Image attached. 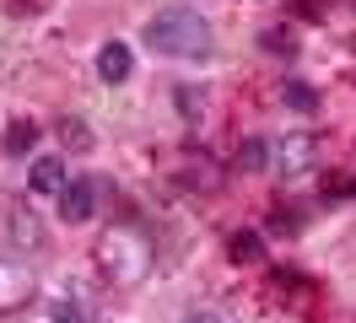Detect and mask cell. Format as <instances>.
<instances>
[{
  "mask_svg": "<svg viewBox=\"0 0 356 323\" xmlns=\"http://www.w3.org/2000/svg\"><path fill=\"white\" fill-rule=\"evenodd\" d=\"M146 43H152L156 54H168V60H205L216 33H211V22L200 11H184L178 6V11H162V17L146 22Z\"/></svg>",
  "mask_w": 356,
  "mask_h": 323,
  "instance_id": "obj_1",
  "label": "cell"
},
{
  "mask_svg": "<svg viewBox=\"0 0 356 323\" xmlns=\"http://www.w3.org/2000/svg\"><path fill=\"white\" fill-rule=\"evenodd\" d=\"M270 167L281 178H297V172L313 167V140L308 135H286V140H270Z\"/></svg>",
  "mask_w": 356,
  "mask_h": 323,
  "instance_id": "obj_2",
  "label": "cell"
},
{
  "mask_svg": "<svg viewBox=\"0 0 356 323\" xmlns=\"http://www.w3.org/2000/svg\"><path fill=\"white\" fill-rule=\"evenodd\" d=\"M92 210H97V178H76L60 194V215L65 221H92Z\"/></svg>",
  "mask_w": 356,
  "mask_h": 323,
  "instance_id": "obj_3",
  "label": "cell"
},
{
  "mask_svg": "<svg viewBox=\"0 0 356 323\" xmlns=\"http://www.w3.org/2000/svg\"><path fill=\"white\" fill-rule=\"evenodd\" d=\"M130 70H135V54H130V43H103V49H97V76H103V81L108 86H119V81H130Z\"/></svg>",
  "mask_w": 356,
  "mask_h": 323,
  "instance_id": "obj_4",
  "label": "cell"
},
{
  "mask_svg": "<svg viewBox=\"0 0 356 323\" xmlns=\"http://www.w3.org/2000/svg\"><path fill=\"white\" fill-rule=\"evenodd\" d=\"M27 189L33 194H65V162L60 156H38L27 167Z\"/></svg>",
  "mask_w": 356,
  "mask_h": 323,
  "instance_id": "obj_5",
  "label": "cell"
},
{
  "mask_svg": "<svg viewBox=\"0 0 356 323\" xmlns=\"http://www.w3.org/2000/svg\"><path fill=\"white\" fill-rule=\"evenodd\" d=\"M27 291H33V270H22V264H0V307H17Z\"/></svg>",
  "mask_w": 356,
  "mask_h": 323,
  "instance_id": "obj_6",
  "label": "cell"
},
{
  "mask_svg": "<svg viewBox=\"0 0 356 323\" xmlns=\"http://www.w3.org/2000/svg\"><path fill=\"white\" fill-rule=\"evenodd\" d=\"M281 97H286V108H297V113H313V108H318V92H313L308 81H286Z\"/></svg>",
  "mask_w": 356,
  "mask_h": 323,
  "instance_id": "obj_7",
  "label": "cell"
},
{
  "mask_svg": "<svg viewBox=\"0 0 356 323\" xmlns=\"http://www.w3.org/2000/svg\"><path fill=\"white\" fill-rule=\"evenodd\" d=\"M232 258H238V264H259V258H265V242H259V237L254 232H243V237H232Z\"/></svg>",
  "mask_w": 356,
  "mask_h": 323,
  "instance_id": "obj_8",
  "label": "cell"
},
{
  "mask_svg": "<svg viewBox=\"0 0 356 323\" xmlns=\"http://www.w3.org/2000/svg\"><path fill=\"white\" fill-rule=\"evenodd\" d=\"M27 146H33V124H17V129H11V140H6V151H17V156H22Z\"/></svg>",
  "mask_w": 356,
  "mask_h": 323,
  "instance_id": "obj_9",
  "label": "cell"
},
{
  "mask_svg": "<svg viewBox=\"0 0 356 323\" xmlns=\"http://www.w3.org/2000/svg\"><path fill=\"white\" fill-rule=\"evenodd\" d=\"M265 43H270V49H286V54H291V33H265Z\"/></svg>",
  "mask_w": 356,
  "mask_h": 323,
  "instance_id": "obj_10",
  "label": "cell"
},
{
  "mask_svg": "<svg viewBox=\"0 0 356 323\" xmlns=\"http://www.w3.org/2000/svg\"><path fill=\"white\" fill-rule=\"evenodd\" d=\"M189 323H216V318H189Z\"/></svg>",
  "mask_w": 356,
  "mask_h": 323,
  "instance_id": "obj_11",
  "label": "cell"
}]
</instances>
